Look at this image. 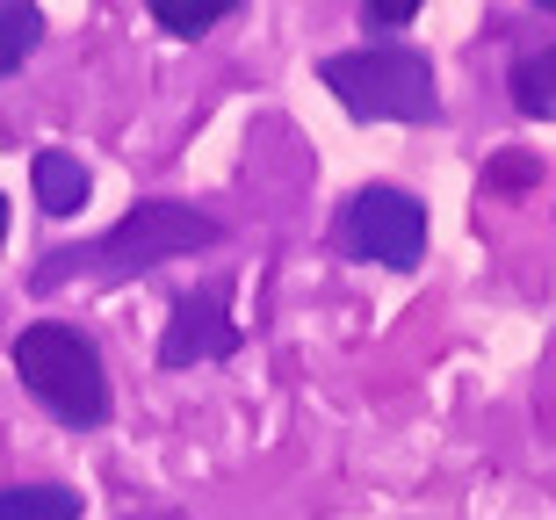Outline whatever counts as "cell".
<instances>
[{"label": "cell", "mask_w": 556, "mask_h": 520, "mask_svg": "<svg viewBox=\"0 0 556 520\" xmlns=\"http://www.w3.org/2000/svg\"><path fill=\"white\" fill-rule=\"evenodd\" d=\"M225 246V225L210 210H188V203H138L124 210L116 225L94 239V246H65V253H43L37 261V290H59L73 275H94V282H124V275L144 268H166V261H188V253H210Z\"/></svg>", "instance_id": "cell-1"}, {"label": "cell", "mask_w": 556, "mask_h": 520, "mask_svg": "<svg viewBox=\"0 0 556 520\" xmlns=\"http://www.w3.org/2000/svg\"><path fill=\"white\" fill-rule=\"evenodd\" d=\"M15 376L59 427H102L109 419V369H102V354H94V340L80 326H59V318L22 326L15 333Z\"/></svg>", "instance_id": "cell-2"}, {"label": "cell", "mask_w": 556, "mask_h": 520, "mask_svg": "<svg viewBox=\"0 0 556 520\" xmlns=\"http://www.w3.org/2000/svg\"><path fill=\"white\" fill-rule=\"evenodd\" d=\"M318 80L340 94L348 116L362 124H433V65L413 43H362V51H332L318 65Z\"/></svg>", "instance_id": "cell-3"}, {"label": "cell", "mask_w": 556, "mask_h": 520, "mask_svg": "<svg viewBox=\"0 0 556 520\" xmlns=\"http://www.w3.org/2000/svg\"><path fill=\"white\" fill-rule=\"evenodd\" d=\"M340 253L348 261H369V268H419L427 261V203L413 188H391V181H369L354 188L340 203V225H332Z\"/></svg>", "instance_id": "cell-4"}, {"label": "cell", "mask_w": 556, "mask_h": 520, "mask_svg": "<svg viewBox=\"0 0 556 520\" xmlns=\"http://www.w3.org/2000/svg\"><path fill=\"white\" fill-rule=\"evenodd\" d=\"M225 354H239V318H231L225 282L174 296L166 333H160V369H195V362H225Z\"/></svg>", "instance_id": "cell-5"}, {"label": "cell", "mask_w": 556, "mask_h": 520, "mask_svg": "<svg viewBox=\"0 0 556 520\" xmlns=\"http://www.w3.org/2000/svg\"><path fill=\"white\" fill-rule=\"evenodd\" d=\"M29 188H37V210L43 217H80V203H87V167L80 160H73V152H37V160H29Z\"/></svg>", "instance_id": "cell-6"}, {"label": "cell", "mask_w": 556, "mask_h": 520, "mask_svg": "<svg viewBox=\"0 0 556 520\" xmlns=\"http://www.w3.org/2000/svg\"><path fill=\"white\" fill-rule=\"evenodd\" d=\"M506 87H514V109H520V116H542V124H556V43L520 51L514 73H506Z\"/></svg>", "instance_id": "cell-7"}, {"label": "cell", "mask_w": 556, "mask_h": 520, "mask_svg": "<svg viewBox=\"0 0 556 520\" xmlns=\"http://www.w3.org/2000/svg\"><path fill=\"white\" fill-rule=\"evenodd\" d=\"M0 520H80V492H65V484H8Z\"/></svg>", "instance_id": "cell-8"}, {"label": "cell", "mask_w": 556, "mask_h": 520, "mask_svg": "<svg viewBox=\"0 0 556 520\" xmlns=\"http://www.w3.org/2000/svg\"><path fill=\"white\" fill-rule=\"evenodd\" d=\"M43 43V8L29 0H0V73H22Z\"/></svg>", "instance_id": "cell-9"}, {"label": "cell", "mask_w": 556, "mask_h": 520, "mask_svg": "<svg viewBox=\"0 0 556 520\" xmlns=\"http://www.w3.org/2000/svg\"><path fill=\"white\" fill-rule=\"evenodd\" d=\"M231 8L225 0H152V22H160L166 37H210Z\"/></svg>", "instance_id": "cell-10"}, {"label": "cell", "mask_w": 556, "mask_h": 520, "mask_svg": "<svg viewBox=\"0 0 556 520\" xmlns=\"http://www.w3.org/2000/svg\"><path fill=\"white\" fill-rule=\"evenodd\" d=\"M413 0H369V29H413Z\"/></svg>", "instance_id": "cell-11"}, {"label": "cell", "mask_w": 556, "mask_h": 520, "mask_svg": "<svg viewBox=\"0 0 556 520\" xmlns=\"http://www.w3.org/2000/svg\"><path fill=\"white\" fill-rule=\"evenodd\" d=\"M0 246H8V195H0Z\"/></svg>", "instance_id": "cell-12"}]
</instances>
